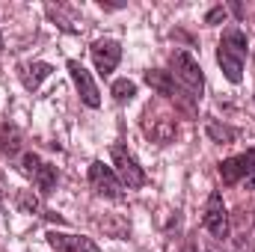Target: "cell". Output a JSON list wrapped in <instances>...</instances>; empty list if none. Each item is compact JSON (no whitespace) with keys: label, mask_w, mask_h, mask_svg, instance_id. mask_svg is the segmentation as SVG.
Instances as JSON below:
<instances>
[{"label":"cell","mask_w":255,"mask_h":252,"mask_svg":"<svg viewBox=\"0 0 255 252\" xmlns=\"http://www.w3.org/2000/svg\"><path fill=\"white\" fill-rule=\"evenodd\" d=\"M68 74H71V80H74V86H77L83 104H86V107H98V104H101V95H98V86H95L92 74L77 63V60H68Z\"/></svg>","instance_id":"cell-7"},{"label":"cell","mask_w":255,"mask_h":252,"mask_svg":"<svg viewBox=\"0 0 255 252\" xmlns=\"http://www.w3.org/2000/svg\"><path fill=\"white\" fill-rule=\"evenodd\" d=\"M145 130L151 133V139H154V142H160V145H163V142H169V139L175 136V119H166V116H163V119H157L154 125L145 127Z\"/></svg>","instance_id":"cell-12"},{"label":"cell","mask_w":255,"mask_h":252,"mask_svg":"<svg viewBox=\"0 0 255 252\" xmlns=\"http://www.w3.org/2000/svg\"><path fill=\"white\" fill-rule=\"evenodd\" d=\"M18 205H21V211H36L39 208V202H36V196H30V193H18Z\"/></svg>","instance_id":"cell-19"},{"label":"cell","mask_w":255,"mask_h":252,"mask_svg":"<svg viewBox=\"0 0 255 252\" xmlns=\"http://www.w3.org/2000/svg\"><path fill=\"white\" fill-rule=\"evenodd\" d=\"M202 223H205V229H208L217 241L229 238V211H226V205H223V196H220V193H211V196H208Z\"/></svg>","instance_id":"cell-4"},{"label":"cell","mask_w":255,"mask_h":252,"mask_svg":"<svg viewBox=\"0 0 255 252\" xmlns=\"http://www.w3.org/2000/svg\"><path fill=\"white\" fill-rule=\"evenodd\" d=\"M247 175H255V148H250V151H244V154L229 157V160L220 163V178H223V184H238V181H244Z\"/></svg>","instance_id":"cell-6"},{"label":"cell","mask_w":255,"mask_h":252,"mask_svg":"<svg viewBox=\"0 0 255 252\" xmlns=\"http://www.w3.org/2000/svg\"><path fill=\"white\" fill-rule=\"evenodd\" d=\"M220 21H226V9H223V6L211 9V12H208V18H205V24H220Z\"/></svg>","instance_id":"cell-20"},{"label":"cell","mask_w":255,"mask_h":252,"mask_svg":"<svg viewBox=\"0 0 255 252\" xmlns=\"http://www.w3.org/2000/svg\"><path fill=\"white\" fill-rule=\"evenodd\" d=\"M244 57H247V36L241 30H226L217 48V63L232 83H241L244 77Z\"/></svg>","instance_id":"cell-1"},{"label":"cell","mask_w":255,"mask_h":252,"mask_svg":"<svg viewBox=\"0 0 255 252\" xmlns=\"http://www.w3.org/2000/svg\"><path fill=\"white\" fill-rule=\"evenodd\" d=\"M145 83H148L151 89H157L160 95H169V98H178V95H181V89H178V83H175L172 71H160V68L145 71Z\"/></svg>","instance_id":"cell-10"},{"label":"cell","mask_w":255,"mask_h":252,"mask_svg":"<svg viewBox=\"0 0 255 252\" xmlns=\"http://www.w3.org/2000/svg\"><path fill=\"white\" fill-rule=\"evenodd\" d=\"M110 92H113V98H116L119 104H125V101H130V98L136 95V83H130L128 77H122V80H113Z\"/></svg>","instance_id":"cell-14"},{"label":"cell","mask_w":255,"mask_h":252,"mask_svg":"<svg viewBox=\"0 0 255 252\" xmlns=\"http://www.w3.org/2000/svg\"><path fill=\"white\" fill-rule=\"evenodd\" d=\"M110 160H113V172L119 175L122 187L139 190L145 181H148V178H145V172H142V166L136 163V157L128 151L125 145H110Z\"/></svg>","instance_id":"cell-2"},{"label":"cell","mask_w":255,"mask_h":252,"mask_svg":"<svg viewBox=\"0 0 255 252\" xmlns=\"http://www.w3.org/2000/svg\"><path fill=\"white\" fill-rule=\"evenodd\" d=\"M181 252H214L211 247H208V241L205 238H199V232H193L190 238L184 241V250Z\"/></svg>","instance_id":"cell-16"},{"label":"cell","mask_w":255,"mask_h":252,"mask_svg":"<svg viewBox=\"0 0 255 252\" xmlns=\"http://www.w3.org/2000/svg\"><path fill=\"white\" fill-rule=\"evenodd\" d=\"M36 184L42 193H51V190L57 187V166H48V163H42V169L36 172Z\"/></svg>","instance_id":"cell-15"},{"label":"cell","mask_w":255,"mask_h":252,"mask_svg":"<svg viewBox=\"0 0 255 252\" xmlns=\"http://www.w3.org/2000/svg\"><path fill=\"white\" fill-rule=\"evenodd\" d=\"M39 169H42V160H39V157H36L33 151H27V154L21 157V172H24V175H33V178H36V172H39Z\"/></svg>","instance_id":"cell-17"},{"label":"cell","mask_w":255,"mask_h":252,"mask_svg":"<svg viewBox=\"0 0 255 252\" xmlns=\"http://www.w3.org/2000/svg\"><path fill=\"white\" fill-rule=\"evenodd\" d=\"M0 151H6V154H15L18 151V133L12 130V133H0Z\"/></svg>","instance_id":"cell-18"},{"label":"cell","mask_w":255,"mask_h":252,"mask_svg":"<svg viewBox=\"0 0 255 252\" xmlns=\"http://www.w3.org/2000/svg\"><path fill=\"white\" fill-rule=\"evenodd\" d=\"M48 241H51V247H54L57 252H101L92 238H77V235H60V232H51Z\"/></svg>","instance_id":"cell-9"},{"label":"cell","mask_w":255,"mask_h":252,"mask_svg":"<svg viewBox=\"0 0 255 252\" xmlns=\"http://www.w3.org/2000/svg\"><path fill=\"white\" fill-rule=\"evenodd\" d=\"M205 130H208V136H211L214 142H223V145H229V142L235 139V130L229 125H220L217 119H208V122H205Z\"/></svg>","instance_id":"cell-13"},{"label":"cell","mask_w":255,"mask_h":252,"mask_svg":"<svg viewBox=\"0 0 255 252\" xmlns=\"http://www.w3.org/2000/svg\"><path fill=\"white\" fill-rule=\"evenodd\" d=\"M54 68L48 63H33V65H21V83L27 86V89H39L42 86V80L51 74Z\"/></svg>","instance_id":"cell-11"},{"label":"cell","mask_w":255,"mask_h":252,"mask_svg":"<svg viewBox=\"0 0 255 252\" xmlns=\"http://www.w3.org/2000/svg\"><path fill=\"white\" fill-rule=\"evenodd\" d=\"M119 57H122V48H119V42H113V39H101V42L92 45V63H95V68H98L101 77H107V74L119 65Z\"/></svg>","instance_id":"cell-8"},{"label":"cell","mask_w":255,"mask_h":252,"mask_svg":"<svg viewBox=\"0 0 255 252\" xmlns=\"http://www.w3.org/2000/svg\"><path fill=\"white\" fill-rule=\"evenodd\" d=\"M89 184L95 187L98 196H107V199H119V196H122V181H119V175H116L110 166H104L101 160H95V163L89 166Z\"/></svg>","instance_id":"cell-5"},{"label":"cell","mask_w":255,"mask_h":252,"mask_svg":"<svg viewBox=\"0 0 255 252\" xmlns=\"http://www.w3.org/2000/svg\"><path fill=\"white\" fill-rule=\"evenodd\" d=\"M172 77L190 92L193 98H199L202 95V89H205V74H202V68H199V63L193 60L187 51H175L172 54Z\"/></svg>","instance_id":"cell-3"}]
</instances>
